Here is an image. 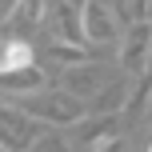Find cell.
Masks as SVG:
<instances>
[{
    "mask_svg": "<svg viewBox=\"0 0 152 152\" xmlns=\"http://www.w3.org/2000/svg\"><path fill=\"white\" fill-rule=\"evenodd\" d=\"M32 56H28V44H20V40H12V44H0V72L4 68H24Z\"/></svg>",
    "mask_w": 152,
    "mask_h": 152,
    "instance_id": "6da1fadb",
    "label": "cell"
}]
</instances>
